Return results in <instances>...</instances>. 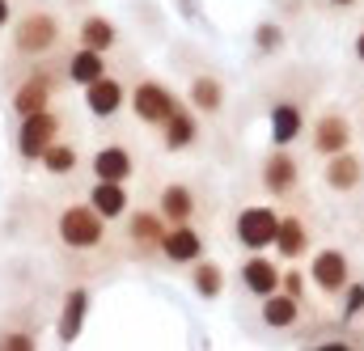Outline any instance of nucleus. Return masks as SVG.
<instances>
[{
  "instance_id": "1",
  "label": "nucleus",
  "mask_w": 364,
  "mask_h": 351,
  "mask_svg": "<svg viewBox=\"0 0 364 351\" xmlns=\"http://www.w3.org/2000/svg\"><path fill=\"white\" fill-rule=\"evenodd\" d=\"M55 233L68 250H97L106 242V216H97L90 203H68L55 216Z\"/></svg>"
},
{
  "instance_id": "2",
  "label": "nucleus",
  "mask_w": 364,
  "mask_h": 351,
  "mask_svg": "<svg viewBox=\"0 0 364 351\" xmlns=\"http://www.w3.org/2000/svg\"><path fill=\"white\" fill-rule=\"evenodd\" d=\"M55 43H60V21H55V13H47V9H30L26 17H17L13 21V51L17 55H47V51H55Z\"/></svg>"
},
{
  "instance_id": "3",
  "label": "nucleus",
  "mask_w": 364,
  "mask_h": 351,
  "mask_svg": "<svg viewBox=\"0 0 364 351\" xmlns=\"http://www.w3.org/2000/svg\"><path fill=\"white\" fill-rule=\"evenodd\" d=\"M60 114L47 106V110H34V114H21V123H17V157L26 161V166H38V157L47 153V144L51 140H60Z\"/></svg>"
},
{
  "instance_id": "4",
  "label": "nucleus",
  "mask_w": 364,
  "mask_h": 351,
  "mask_svg": "<svg viewBox=\"0 0 364 351\" xmlns=\"http://www.w3.org/2000/svg\"><path fill=\"white\" fill-rule=\"evenodd\" d=\"M275 229H279V212H275V207H263V203L242 207L237 220H233V237H237V246H246V250H267L275 242Z\"/></svg>"
},
{
  "instance_id": "5",
  "label": "nucleus",
  "mask_w": 364,
  "mask_h": 351,
  "mask_svg": "<svg viewBox=\"0 0 364 351\" xmlns=\"http://www.w3.org/2000/svg\"><path fill=\"white\" fill-rule=\"evenodd\" d=\"M127 102H132V114L140 123H149V127H161L178 110V97L161 85V81H140V85L127 93Z\"/></svg>"
},
{
  "instance_id": "6",
  "label": "nucleus",
  "mask_w": 364,
  "mask_h": 351,
  "mask_svg": "<svg viewBox=\"0 0 364 351\" xmlns=\"http://www.w3.org/2000/svg\"><path fill=\"white\" fill-rule=\"evenodd\" d=\"M309 279L322 296H339L352 279V266H348V254L343 250H318L314 263H309Z\"/></svg>"
},
{
  "instance_id": "7",
  "label": "nucleus",
  "mask_w": 364,
  "mask_h": 351,
  "mask_svg": "<svg viewBox=\"0 0 364 351\" xmlns=\"http://www.w3.org/2000/svg\"><path fill=\"white\" fill-rule=\"evenodd\" d=\"M157 250H161V259H170V263L191 266L195 259H203V237H199V229H195L191 220H182V225H166Z\"/></svg>"
},
{
  "instance_id": "8",
  "label": "nucleus",
  "mask_w": 364,
  "mask_h": 351,
  "mask_svg": "<svg viewBox=\"0 0 364 351\" xmlns=\"http://www.w3.org/2000/svg\"><path fill=\"white\" fill-rule=\"evenodd\" d=\"M259 182H263V190L267 195H292L296 190V182H301V166H296V157L288 153V148H275L263 157V170H259Z\"/></svg>"
},
{
  "instance_id": "9",
  "label": "nucleus",
  "mask_w": 364,
  "mask_h": 351,
  "mask_svg": "<svg viewBox=\"0 0 364 351\" xmlns=\"http://www.w3.org/2000/svg\"><path fill=\"white\" fill-rule=\"evenodd\" d=\"M309 144H314L318 157H335V153L352 148V127H348V119H343L339 110L318 114V123H314V131H309Z\"/></svg>"
},
{
  "instance_id": "10",
  "label": "nucleus",
  "mask_w": 364,
  "mask_h": 351,
  "mask_svg": "<svg viewBox=\"0 0 364 351\" xmlns=\"http://www.w3.org/2000/svg\"><path fill=\"white\" fill-rule=\"evenodd\" d=\"M55 77L47 72V68H34L21 85L13 89V110H17V119L21 114H34V110H47L51 106V97H55Z\"/></svg>"
},
{
  "instance_id": "11",
  "label": "nucleus",
  "mask_w": 364,
  "mask_h": 351,
  "mask_svg": "<svg viewBox=\"0 0 364 351\" xmlns=\"http://www.w3.org/2000/svg\"><path fill=\"white\" fill-rule=\"evenodd\" d=\"M123 102H127V89L119 85L110 72L85 85V106H90L93 119H114V114L123 110Z\"/></svg>"
},
{
  "instance_id": "12",
  "label": "nucleus",
  "mask_w": 364,
  "mask_h": 351,
  "mask_svg": "<svg viewBox=\"0 0 364 351\" xmlns=\"http://www.w3.org/2000/svg\"><path fill=\"white\" fill-rule=\"evenodd\" d=\"M322 178H326V186H331V190L352 195V190L364 182V161L352 153V148H343V153L326 157V170H322Z\"/></svg>"
},
{
  "instance_id": "13",
  "label": "nucleus",
  "mask_w": 364,
  "mask_h": 351,
  "mask_svg": "<svg viewBox=\"0 0 364 351\" xmlns=\"http://www.w3.org/2000/svg\"><path fill=\"white\" fill-rule=\"evenodd\" d=\"M242 288L250 296H259V301L279 292V266L272 259H263V250H250V259L242 263Z\"/></svg>"
},
{
  "instance_id": "14",
  "label": "nucleus",
  "mask_w": 364,
  "mask_h": 351,
  "mask_svg": "<svg viewBox=\"0 0 364 351\" xmlns=\"http://www.w3.org/2000/svg\"><path fill=\"white\" fill-rule=\"evenodd\" d=\"M90 203L97 216H106V220H119V216H127V182H106V178H93L90 186Z\"/></svg>"
},
{
  "instance_id": "15",
  "label": "nucleus",
  "mask_w": 364,
  "mask_h": 351,
  "mask_svg": "<svg viewBox=\"0 0 364 351\" xmlns=\"http://www.w3.org/2000/svg\"><path fill=\"white\" fill-rule=\"evenodd\" d=\"M161 233H166V216H161L157 207H136V212L127 216V237H132L136 250H144V254L157 250Z\"/></svg>"
},
{
  "instance_id": "16",
  "label": "nucleus",
  "mask_w": 364,
  "mask_h": 351,
  "mask_svg": "<svg viewBox=\"0 0 364 351\" xmlns=\"http://www.w3.org/2000/svg\"><path fill=\"white\" fill-rule=\"evenodd\" d=\"M90 170L93 178H106V182H127L136 174V157L123 144H106V148H97L90 157Z\"/></svg>"
},
{
  "instance_id": "17",
  "label": "nucleus",
  "mask_w": 364,
  "mask_h": 351,
  "mask_svg": "<svg viewBox=\"0 0 364 351\" xmlns=\"http://www.w3.org/2000/svg\"><path fill=\"white\" fill-rule=\"evenodd\" d=\"M199 140V119H195V110H186L178 102V110L161 123V144L170 148V153H182V148H191Z\"/></svg>"
},
{
  "instance_id": "18",
  "label": "nucleus",
  "mask_w": 364,
  "mask_h": 351,
  "mask_svg": "<svg viewBox=\"0 0 364 351\" xmlns=\"http://www.w3.org/2000/svg\"><path fill=\"white\" fill-rule=\"evenodd\" d=\"M64 77L73 81V85H90L97 77H106V55L102 51H93V47H77V51H68V60H64Z\"/></svg>"
},
{
  "instance_id": "19",
  "label": "nucleus",
  "mask_w": 364,
  "mask_h": 351,
  "mask_svg": "<svg viewBox=\"0 0 364 351\" xmlns=\"http://www.w3.org/2000/svg\"><path fill=\"white\" fill-rule=\"evenodd\" d=\"M301 131H305V110L296 102H275L272 106V144L275 148H288Z\"/></svg>"
},
{
  "instance_id": "20",
  "label": "nucleus",
  "mask_w": 364,
  "mask_h": 351,
  "mask_svg": "<svg viewBox=\"0 0 364 351\" xmlns=\"http://www.w3.org/2000/svg\"><path fill=\"white\" fill-rule=\"evenodd\" d=\"M85 313H90V288H68V296H64V309H60V339L64 343H73L81 330H85Z\"/></svg>"
},
{
  "instance_id": "21",
  "label": "nucleus",
  "mask_w": 364,
  "mask_h": 351,
  "mask_svg": "<svg viewBox=\"0 0 364 351\" xmlns=\"http://www.w3.org/2000/svg\"><path fill=\"white\" fill-rule=\"evenodd\" d=\"M275 254L279 259H301L309 250V229L301 216H279V229H275Z\"/></svg>"
},
{
  "instance_id": "22",
  "label": "nucleus",
  "mask_w": 364,
  "mask_h": 351,
  "mask_svg": "<svg viewBox=\"0 0 364 351\" xmlns=\"http://www.w3.org/2000/svg\"><path fill=\"white\" fill-rule=\"evenodd\" d=\"M301 322V301L288 292H272L263 296V326L267 330H292Z\"/></svg>"
},
{
  "instance_id": "23",
  "label": "nucleus",
  "mask_w": 364,
  "mask_h": 351,
  "mask_svg": "<svg viewBox=\"0 0 364 351\" xmlns=\"http://www.w3.org/2000/svg\"><path fill=\"white\" fill-rule=\"evenodd\" d=\"M157 212L166 216V225H182V220H191V216H195V195H191V186H182V182L161 186V195H157Z\"/></svg>"
},
{
  "instance_id": "24",
  "label": "nucleus",
  "mask_w": 364,
  "mask_h": 351,
  "mask_svg": "<svg viewBox=\"0 0 364 351\" xmlns=\"http://www.w3.org/2000/svg\"><path fill=\"white\" fill-rule=\"evenodd\" d=\"M77 43L81 47H93V51H110L114 43H119V30H114V21L110 17H102V13H90V17H81V26H77Z\"/></svg>"
},
{
  "instance_id": "25",
  "label": "nucleus",
  "mask_w": 364,
  "mask_h": 351,
  "mask_svg": "<svg viewBox=\"0 0 364 351\" xmlns=\"http://www.w3.org/2000/svg\"><path fill=\"white\" fill-rule=\"evenodd\" d=\"M191 288H195L203 301H216V296L225 292V271L203 254V259H195V263H191Z\"/></svg>"
},
{
  "instance_id": "26",
  "label": "nucleus",
  "mask_w": 364,
  "mask_h": 351,
  "mask_svg": "<svg viewBox=\"0 0 364 351\" xmlns=\"http://www.w3.org/2000/svg\"><path fill=\"white\" fill-rule=\"evenodd\" d=\"M186 93H191V110L195 114H216L225 106V85L216 77H195Z\"/></svg>"
},
{
  "instance_id": "27",
  "label": "nucleus",
  "mask_w": 364,
  "mask_h": 351,
  "mask_svg": "<svg viewBox=\"0 0 364 351\" xmlns=\"http://www.w3.org/2000/svg\"><path fill=\"white\" fill-rule=\"evenodd\" d=\"M38 166H43L51 178H68L77 166H81V153H77L73 144H64V140H51V144H47V153L38 157Z\"/></svg>"
},
{
  "instance_id": "28",
  "label": "nucleus",
  "mask_w": 364,
  "mask_h": 351,
  "mask_svg": "<svg viewBox=\"0 0 364 351\" xmlns=\"http://www.w3.org/2000/svg\"><path fill=\"white\" fill-rule=\"evenodd\" d=\"M255 47L267 55V51H279L284 47V30L275 26V21H259V30H255Z\"/></svg>"
},
{
  "instance_id": "29",
  "label": "nucleus",
  "mask_w": 364,
  "mask_h": 351,
  "mask_svg": "<svg viewBox=\"0 0 364 351\" xmlns=\"http://www.w3.org/2000/svg\"><path fill=\"white\" fill-rule=\"evenodd\" d=\"M339 296H343V318L364 313V284H352V279H348V288H343Z\"/></svg>"
},
{
  "instance_id": "30",
  "label": "nucleus",
  "mask_w": 364,
  "mask_h": 351,
  "mask_svg": "<svg viewBox=\"0 0 364 351\" xmlns=\"http://www.w3.org/2000/svg\"><path fill=\"white\" fill-rule=\"evenodd\" d=\"M279 292H288V296H296V301H301V292H305V275H301L296 266L279 271Z\"/></svg>"
},
{
  "instance_id": "31",
  "label": "nucleus",
  "mask_w": 364,
  "mask_h": 351,
  "mask_svg": "<svg viewBox=\"0 0 364 351\" xmlns=\"http://www.w3.org/2000/svg\"><path fill=\"white\" fill-rule=\"evenodd\" d=\"M0 347H4V351H26V347H34V335L9 330V335H0Z\"/></svg>"
},
{
  "instance_id": "32",
  "label": "nucleus",
  "mask_w": 364,
  "mask_h": 351,
  "mask_svg": "<svg viewBox=\"0 0 364 351\" xmlns=\"http://www.w3.org/2000/svg\"><path fill=\"white\" fill-rule=\"evenodd\" d=\"M4 26H13V4H9V0H0V30H4Z\"/></svg>"
},
{
  "instance_id": "33",
  "label": "nucleus",
  "mask_w": 364,
  "mask_h": 351,
  "mask_svg": "<svg viewBox=\"0 0 364 351\" xmlns=\"http://www.w3.org/2000/svg\"><path fill=\"white\" fill-rule=\"evenodd\" d=\"M356 60H360V64H364V30H360V34H356Z\"/></svg>"
},
{
  "instance_id": "34",
  "label": "nucleus",
  "mask_w": 364,
  "mask_h": 351,
  "mask_svg": "<svg viewBox=\"0 0 364 351\" xmlns=\"http://www.w3.org/2000/svg\"><path fill=\"white\" fill-rule=\"evenodd\" d=\"M326 4H335V9H348V4H356V0H326Z\"/></svg>"
}]
</instances>
